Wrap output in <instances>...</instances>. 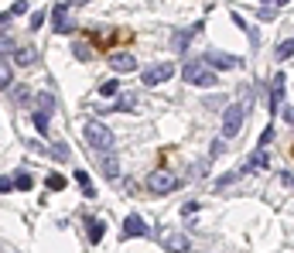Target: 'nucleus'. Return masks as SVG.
<instances>
[{
    "label": "nucleus",
    "instance_id": "nucleus-6",
    "mask_svg": "<svg viewBox=\"0 0 294 253\" xmlns=\"http://www.w3.org/2000/svg\"><path fill=\"white\" fill-rule=\"evenodd\" d=\"M202 62L209 65V69H239V65H243L239 55H226V52H209Z\"/></svg>",
    "mask_w": 294,
    "mask_h": 253
},
{
    "label": "nucleus",
    "instance_id": "nucleus-26",
    "mask_svg": "<svg viewBox=\"0 0 294 253\" xmlns=\"http://www.w3.org/2000/svg\"><path fill=\"white\" fill-rule=\"evenodd\" d=\"M31 120H34V127H38V130H41V134L48 137V120H52V116H45V113H34Z\"/></svg>",
    "mask_w": 294,
    "mask_h": 253
},
{
    "label": "nucleus",
    "instance_id": "nucleus-12",
    "mask_svg": "<svg viewBox=\"0 0 294 253\" xmlns=\"http://www.w3.org/2000/svg\"><path fill=\"white\" fill-rule=\"evenodd\" d=\"M267 164H271V158H267V150H257V154H250V161H247V168H243V171L239 174H250V171H263V168H267Z\"/></svg>",
    "mask_w": 294,
    "mask_h": 253
},
{
    "label": "nucleus",
    "instance_id": "nucleus-24",
    "mask_svg": "<svg viewBox=\"0 0 294 253\" xmlns=\"http://www.w3.org/2000/svg\"><path fill=\"white\" fill-rule=\"evenodd\" d=\"M130 106H137V96H130V92H124V96L116 99V106H113V110H130Z\"/></svg>",
    "mask_w": 294,
    "mask_h": 253
},
{
    "label": "nucleus",
    "instance_id": "nucleus-20",
    "mask_svg": "<svg viewBox=\"0 0 294 253\" xmlns=\"http://www.w3.org/2000/svg\"><path fill=\"white\" fill-rule=\"evenodd\" d=\"M14 103L17 106H31V89H28V86H17V89H14Z\"/></svg>",
    "mask_w": 294,
    "mask_h": 253
},
{
    "label": "nucleus",
    "instance_id": "nucleus-8",
    "mask_svg": "<svg viewBox=\"0 0 294 253\" xmlns=\"http://www.w3.org/2000/svg\"><path fill=\"white\" fill-rule=\"evenodd\" d=\"M137 236H151V226L140 216H127L124 219V240H137Z\"/></svg>",
    "mask_w": 294,
    "mask_h": 253
},
{
    "label": "nucleus",
    "instance_id": "nucleus-4",
    "mask_svg": "<svg viewBox=\"0 0 294 253\" xmlns=\"http://www.w3.org/2000/svg\"><path fill=\"white\" fill-rule=\"evenodd\" d=\"M147 188H151L154 195H171V192L178 188V174L168 171V168H154V171L147 174Z\"/></svg>",
    "mask_w": 294,
    "mask_h": 253
},
{
    "label": "nucleus",
    "instance_id": "nucleus-22",
    "mask_svg": "<svg viewBox=\"0 0 294 253\" xmlns=\"http://www.w3.org/2000/svg\"><path fill=\"white\" fill-rule=\"evenodd\" d=\"M76 182H79L82 185V192H86V195H96V188H92V182H89V174H86V171H76Z\"/></svg>",
    "mask_w": 294,
    "mask_h": 253
},
{
    "label": "nucleus",
    "instance_id": "nucleus-17",
    "mask_svg": "<svg viewBox=\"0 0 294 253\" xmlns=\"http://www.w3.org/2000/svg\"><path fill=\"white\" fill-rule=\"evenodd\" d=\"M199 31H202V24H195V28H188V31L175 35V48H178V52H185V48H188V41H192V38L199 35Z\"/></svg>",
    "mask_w": 294,
    "mask_h": 253
},
{
    "label": "nucleus",
    "instance_id": "nucleus-28",
    "mask_svg": "<svg viewBox=\"0 0 294 253\" xmlns=\"http://www.w3.org/2000/svg\"><path fill=\"white\" fill-rule=\"evenodd\" d=\"M41 24H45V11H34V14H31V28H34V31H38Z\"/></svg>",
    "mask_w": 294,
    "mask_h": 253
},
{
    "label": "nucleus",
    "instance_id": "nucleus-15",
    "mask_svg": "<svg viewBox=\"0 0 294 253\" xmlns=\"http://www.w3.org/2000/svg\"><path fill=\"white\" fill-rule=\"evenodd\" d=\"M14 62H17V65H34V62H38V48H31V45L14 48Z\"/></svg>",
    "mask_w": 294,
    "mask_h": 253
},
{
    "label": "nucleus",
    "instance_id": "nucleus-1",
    "mask_svg": "<svg viewBox=\"0 0 294 253\" xmlns=\"http://www.w3.org/2000/svg\"><path fill=\"white\" fill-rule=\"evenodd\" d=\"M247 106H250V92H243V99L233 106H226V113H223V137L226 140H236L239 127L247 120Z\"/></svg>",
    "mask_w": 294,
    "mask_h": 253
},
{
    "label": "nucleus",
    "instance_id": "nucleus-19",
    "mask_svg": "<svg viewBox=\"0 0 294 253\" xmlns=\"http://www.w3.org/2000/svg\"><path fill=\"white\" fill-rule=\"evenodd\" d=\"M72 55L79 58V62H89V58H92V45H86V41H76V45H72Z\"/></svg>",
    "mask_w": 294,
    "mask_h": 253
},
{
    "label": "nucleus",
    "instance_id": "nucleus-23",
    "mask_svg": "<svg viewBox=\"0 0 294 253\" xmlns=\"http://www.w3.org/2000/svg\"><path fill=\"white\" fill-rule=\"evenodd\" d=\"M294 55V38H291V41H281V45H277V58H281V62H284V58H291Z\"/></svg>",
    "mask_w": 294,
    "mask_h": 253
},
{
    "label": "nucleus",
    "instance_id": "nucleus-35",
    "mask_svg": "<svg viewBox=\"0 0 294 253\" xmlns=\"http://www.w3.org/2000/svg\"><path fill=\"white\" fill-rule=\"evenodd\" d=\"M68 7H79V4H89V0H65Z\"/></svg>",
    "mask_w": 294,
    "mask_h": 253
},
{
    "label": "nucleus",
    "instance_id": "nucleus-29",
    "mask_svg": "<svg viewBox=\"0 0 294 253\" xmlns=\"http://www.w3.org/2000/svg\"><path fill=\"white\" fill-rule=\"evenodd\" d=\"M271 140H274V127H267V130H263V134H260V147H267Z\"/></svg>",
    "mask_w": 294,
    "mask_h": 253
},
{
    "label": "nucleus",
    "instance_id": "nucleus-30",
    "mask_svg": "<svg viewBox=\"0 0 294 253\" xmlns=\"http://www.w3.org/2000/svg\"><path fill=\"white\" fill-rule=\"evenodd\" d=\"M24 11H28V4H24V0H17V4L11 7V17H17V14H24Z\"/></svg>",
    "mask_w": 294,
    "mask_h": 253
},
{
    "label": "nucleus",
    "instance_id": "nucleus-13",
    "mask_svg": "<svg viewBox=\"0 0 294 253\" xmlns=\"http://www.w3.org/2000/svg\"><path fill=\"white\" fill-rule=\"evenodd\" d=\"M100 168H103V174H106V178H120V161H116L113 150H106V154H103Z\"/></svg>",
    "mask_w": 294,
    "mask_h": 253
},
{
    "label": "nucleus",
    "instance_id": "nucleus-18",
    "mask_svg": "<svg viewBox=\"0 0 294 253\" xmlns=\"http://www.w3.org/2000/svg\"><path fill=\"white\" fill-rule=\"evenodd\" d=\"M11 82H14V69L0 58V89H11Z\"/></svg>",
    "mask_w": 294,
    "mask_h": 253
},
{
    "label": "nucleus",
    "instance_id": "nucleus-31",
    "mask_svg": "<svg viewBox=\"0 0 294 253\" xmlns=\"http://www.w3.org/2000/svg\"><path fill=\"white\" fill-rule=\"evenodd\" d=\"M284 4H291V0H263L260 7H284Z\"/></svg>",
    "mask_w": 294,
    "mask_h": 253
},
{
    "label": "nucleus",
    "instance_id": "nucleus-21",
    "mask_svg": "<svg viewBox=\"0 0 294 253\" xmlns=\"http://www.w3.org/2000/svg\"><path fill=\"white\" fill-rule=\"evenodd\" d=\"M31 185H34V178H31L28 171H17V174H14V188H21V192H28Z\"/></svg>",
    "mask_w": 294,
    "mask_h": 253
},
{
    "label": "nucleus",
    "instance_id": "nucleus-33",
    "mask_svg": "<svg viewBox=\"0 0 294 253\" xmlns=\"http://www.w3.org/2000/svg\"><path fill=\"white\" fill-rule=\"evenodd\" d=\"M11 48H17V45H11L7 38H0V52H11Z\"/></svg>",
    "mask_w": 294,
    "mask_h": 253
},
{
    "label": "nucleus",
    "instance_id": "nucleus-14",
    "mask_svg": "<svg viewBox=\"0 0 294 253\" xmlns=\"http://www.w3.org/2000/svg\"><path fill=\"white\" fill-rule=\"evenodd\" d=\"M86 230H89V243H100L103 236H106V222L96 219V216H89L86 219Z\"/></svg>",
    "mask_w": 294,
    "mask_h": 253
},
{
    "label": "nucleus",
    "instance_id": "nucleus-16",
    "mask_svg": "<svg viewBox=\"0 0 294 253\" xmlns=\"http://www.w3.org/2000/svg\"><path fill=\"white\" fill-rule=\"evenodd\" d=\"M284 75H274V82H271V113L281 106V99H284Z\"/></svg>",
    "mask_w": 294,
    "mask_h": 253
},
{
    "label": "nucleus",
    "instance_id": "nucleus-34",
    "mask_svg": "<svg viewBox=\"0 0 294 253\" xmlns=\"http://www.w3.org/2000/svg\"><path fill=\"white\" fill-rule=\"evenodd\" d=\"M284 120H287V123H294V110H291V106L284 110Z\"/></svg>",
    "mask_w": 294,
    "mask_h": 253
},
{
    "label": "nucleus",
    "instance_id": "nucleus-5",
    "mask_svg": "<svg viewBox=\"0 0 294 253\" xmlns=\"http://www.w3.org/2000/svg\"><path fill=\"white\" fill-rule=\"evenodd\" d=\"M52 28H55L58 35H68V31H72V11H68L65 0L52 7Z\"/></svg>",
    "mask_w": 294,
    "mask_h": 253
},
{
    "label": "nucleus",
    "instance_id": "nucleus-11",
    "mask_svg": "<svg viewBox=\"0 0 294 253\" xmlns=\"http://www.w3.org/2000/svg\"><path fill=\"white\" fill-rule=\"evenodd\" d=\"M110 65H113L116 72H134L137 69V58L127 55V52H113V55H110Z\"/></svg>",
    "mask_w": 294,
    "mask_h": 253
},
{
    "label": "nucleus",
    "instance_id": "nucleus-32",
    "mask_svg": "<svg viewBox=\"0 0 294 253\" xmlns=\"http://www.w3.org/2000/svg\"><path fill=\"white\" fill-rule=\"evenodd\" d=\"M14 188V178H0V192H11Z\"/></svg>",
    "mask_w": 294,
    "mask_h": 253
},
{
    "label": "nucleus",
    "instance_id": "nucleus-36",
    "mask_svg": "<svg viewBox=\"0 0 294 253\" xmlns=\"http://www.w3.org/2000/svg\"><path fill=\"white\" fill-rule=\"evenodd\" d=\"M284 185H291V188H294V174H284Z\"/></svg>",
    "mask_w": 294,
    "mask_h": 253
},
{
    "label": "nucleus",
    "instance_id": "nucleus-3",
    "mask_svg": "<svg viewBox=\"0 0 294 253\" xmlns=\"http://www.w3.org/2000/svg\"><path fill=\"white\" fill-rule=\"evenodd\" d=\"M82 134H86V144H89L96 154H106V150H113V134H110V130H106L100 120H89Z\"/></svg>",
    "mask_w": 294,
    "mask_h": 253
},
{
    "label": "nucleus",
    "instance_id": "nucleus-9",
    "mask_svg": "<svg viewBox=\"0 0 294 253\" xmlns=\"http://www.w3.org/2000/svg\"><path fill=\"white\" fill-rule=\"evenodd\" d=\"M161 243H164L171 253H188V236L178 233V230H164L161 233Z\"/></svg>",
    "mask_w": 294,
    "mask_h": 253
},
{
    "label": "nucleus",
    "instance_id": "nucleus-7",
    "mask_svg": "<svg viewBox=\"0 0 294 253\" xmlns=\"http://www.w3.org/2000/svg\"><path fill=\"white\" fill-rule=\"evenodd\" d=\"M171 75H175V65H171V62H158V65L144 69V82H147V86H158V82H168Z\"/></svg>",
    "mask_w": 294,
    "mask_h": 253
},
{
    "label": "nucleus",
    "instance_id": "nucleus-2",
    "mask_svg": "<svg viewBox=\"0 0 294 253\" xmlns=\"http://www.w3.org/2000/svg\"><path fill=\"white\" fill-rule=\"evenodd\" d=\"M181 79L192 82V86H219V75H215V72L205 65L202 58H192V62H185V69H181Z\"/></svg>",
    "mask_w": 294,
    "mask_h": 253
},
{
    "label": "nucleus",
    "instance_id": "nucleus-27",
    "mask_svg": "<svg viewBox=\"0 0 294 253\" xmlns=\"http://www.w3.org/2000/svg\"><path fill=\"white\" fill-rule=\"evenodd\" d=\"M48 188H52V192L65 188V178H62V174H48Z\"/></svg>",
    "mask_w": 294,
    "mask_h": 253
},
{
    "label": "nucleus",
    "instance_id": "nucleus-25",
    "mask_svg": "<svg viewBox=\"0 0 294 253\" xmlns=\"http://www.w3.org/2000/svg\"><path fill=\"white\" fill-rule=\"evenodd\" d=\"M116 92H120V82H113V79L100 86V96H116Z\"/></svg>",
    "mask_w": 294,
    "mask_h": 253
},
{
    "label": "nucleus",
    "instance_id": "nucleus-10",
    "mask_svg": "<svg viewBox=\"0 0 294 253\" xmlns=\"http://www.w3.org/2000/svg\"><path fill=\"white\" fill-rule=\"evenodd\" d=\"M34 106H38L34 113H45V116H52V113H55V92L41 89L38 96H34Z\"/></svg>",
    "mask_w": 294,
    "mask_h": 253
}]
</instances>
